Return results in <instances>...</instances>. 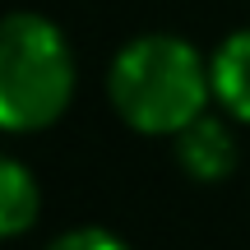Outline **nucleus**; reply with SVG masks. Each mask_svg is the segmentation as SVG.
I'll use <instances>...</instances> for the list:
<instances>
[{
  "label": "nucleus",
  "instance_id": "obj_1",
  "mask_svg": "<svg viewBox=\"0 0 250 250\" xmlns=\"http://www.w3.org/2000/svg\"><path fill=\"white\" fill-rule=\"evenodd\" d=\"M107 98L134 134L176 139L213 102L208 61L176 33H144L125 42L107 70Z\"/></svg>",
  "mask_w": 250,
  "mask_h": 250
},
{
  "label": "nucleus",
  "instance_id": "obj_2",
  "mask_svg": "<svg viewBox=\"0 0 250 250\" xmlns=\"http://www.w3.org/2000/svg\"><path fill=\"white\" fill-rule=\"evenodd\" d=\"M74 98V51L46 14L14 9L0 28V125L37 134L65 116Z\"/></svg>",
  "mask_w": 250,
  "mask_h": 250
},
{
  "label": "nucleus",
  "instance_id": "obj_3",
  "mask_svg": "<svg viewBox=\"0 0 250 250\" xmlns=\"http://www.w3.org/2000/svg\"><path fill=\"white\" fill-rule=\"evenodd\" d=\"M171 148H176V162H181V171L190 181H227L236 171V162H241L232 125L223 116H208V111L199 121H190L171 139Z\"/></svg>",
  "mask_w": 250,
  "mask_h": 250
},
{
  "label": "nucleus",
  "instance_id": "obj_4",
  "mask_svg": "<svg viewBox=\"0 0 250 250\" xmlns=\"http://www.w3.org/2000/svg\"><path fill=\"white\" fill-rule=\"evenodd\" d=\"M208 74H213V102L232 121L250 125V28L223 37V46L208 56Z\"/></svg>",
  "mask_w": 250,
  "mask_h": 250
},
{
  "label": "nucleus",
  "instance_id": "obj_5",
  "mask_svg": "<svg viewBox=\"0 0 250 250\" xmlns=\"http://www.w3.org/2000/svg\"><path fill=\"white\" fill-rule=\"evenodd\" d=\"M37 213H42V190H37L33 171L19 158H5L0 162V232L14 241L37 223Z\"/></svg>",
  "mask_w": 250,
  "mask_h": 250
},
{
  "label": "nucleus",
  "instance_id": "obj_6",
  "mask_svg": "<svg viewBox=\"0 0 250 250\" xmlns=\"http://www.w3.org/2000/svg\"><path fill=\"white\" fill-rule=\"evenodd\" d=\"M46 250H130V246H125L121 236L102 232V227H74V232L56 236Z\"/></svg>",
  "mask_w": 250,
  "mask_h": 250
}]
</instances>
